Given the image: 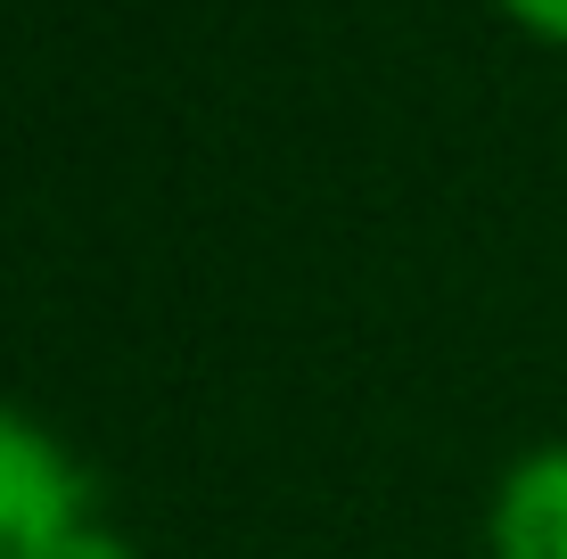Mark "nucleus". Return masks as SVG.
I'll return each instance as SVG.
<instances>
[{"instance_id":"f257e3e1","label":"nucleus","mask_w":567,"mask_h":559,"mask_svg":"<svg viewBox=\"0 0 567 559\" xmlns=\"http://www.w3.org/2000/svg\"><path fill=\"white\" fill-rule=\"evenodd\" d=\"M100 486H91L83 453L50 428V420L0 403V559H58L91 518Z\"/></svg>"},{"instance_id":"f03ea898","label":"nucleus","mask_w":567,"mask_h":559,"mask_svg":"<svg viewBox=\"0 0 567 559\" xmlns=\"http://www.w3.org/2000/svg\"><path fill=\"white\" fill-rule=\"evenodd\" d=\"M485 551L494 559H567V436L526 445L511 469L494 477Z\"/></svg>"},{"instance_id":"7ed1b4c3","label":"nucleus","mask_w":567,"mask_h":559,"mask_svg":"<svg viewBox=\"0 0 567 559\" xmlns=\"http://www.w3.org/2000/svg\"><path fill=\"white\" fill-rule=\"evenodd\" d=\"M502 17H511L518 33H535V42H551V50H567V0H494Z\"/></svg>"},{"instance_id":"20e7f679","label":"nucleus","mask_w":567,"mask_h":559,"mask_svg":"<svg viewBox=\"0 0 567 559\" xmlns=\"http://www.w3.org/2000/svg\"><path fill=\"white\" fill-rule=\"evenodd\" d=\"M58 559H148V551H141V544H124L115 527H83V535H74V544L58 551Z\"/></svg>"}]
</instances>
